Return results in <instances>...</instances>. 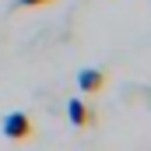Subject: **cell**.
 <instances>
[{
	"label": "cell",
	"mask_w": 151,
	"mask_h": 151,
	"mask_svg": "<svg viewBox=\"0 0 151 151\" xmlns=\"http://www.w3.org/2000/svg\"><path fill=\"white\" fill-rule=\"evenodd\" d=\"M0 130H4L7 141H25V137H32V116L28 113H7Z\"/></svg>",
	"instance_id": "6da1fadb"
},
{
	"label": "cell",
	"mask_w": 151,
	"mask_h": 151,
	"mask_svg": "<svg viewBox=\"0 0 151 151\" xmlns=\"http://www.w3.org/2000/svg\"><path fill=\"white\" fill-rule=\"evenodd\" d=\"M67 116H70V123H74V127H88V123H91V113L84 109V102H81V99H70V102H67Z\"/></svg>",
	"instance_id": "3957f363"
},
{
	"label": "cell",
	"mask_w": 151,
	"mask_h": 151,
	"mask_svg": "<svg viewBox=\"0 0 151 151\" xmlns=\"http://www.w3.org/2000/svg\"><path fill=\"white\" fill-rule=\"evenodd\" d=\"M77 88H81L84 95H95V91L106 88V74H102L99 67H84V70L77 74Z\"/></svg>",
	"instance_id": "7a4b0ae2"
},
{
	"label": "cell",
	"mask_w": 151,
	"mask_h": 151,
	"mask_svg": "<svg viewBox=\"0 0 151 151\" xmlns=\"http://www.w3.org/2000/svg\"><path fill=\"white\" fill-rule=\"evenodd\" d=\"M18 7H46V4H53V0H14Z\"/></svg>",
	"instance_id": "277c9868"
}]
</instances>
